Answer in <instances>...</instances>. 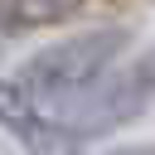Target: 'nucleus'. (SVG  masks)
<instances>
[{"label": "nucleus", "instance_id": "3", "mask_svg": "<svg viewBox=\"0 0 155 155\" xmlns=\"http://www.w3.org/2000/svg\"><path fill=\"white\" fill-rule=\"evenodd\" d=\"M0 131L24 155H78L82 150V140L10 78H0Z\"/></svg>", "mask_w": 155, "mask_h": 155}, {"label": "nucleus", "instance_id": "6", "mask_svg": "<svg viewBox=\"0 0 155 155\" xmlns=\"http://www.w3.org/2000/svg\"><path fill=\"white\" fill-rule=\"evenodd\" d=\"M140 63H145V78H150V87H155V44H150V53H145Z\"/></svg>", "mask_w": 155, "mask_h": 155}, {"label": "nucleus", "instance_id": "1", "mask_svg": "<svg viewBox=\"0 0 155 155\" xmlns=\"http://www.w3.org/2000/svg\"><path fill=\"white\" fill-rule=\"evenodd\" d=\"M126 53H131V29H126V24L78 29V34H68V39H53V44L34 48V53L24 58V68H19V87H24L39 107L58 111V107H68L73 97L92 92L107 73H116Z\"/></svg>", "mask_w": 155, "mask_h": 155}, {"label": "nucleus", "instance_id": "5", "mask_svg": "<svg viewBox=\"0 0 155 155\" xmlns=\"http://www.w3.org/2000/svg\"><path fill=\"white\" fill-rule=\"evenodd\" d=\"M102 155H155V140H131V145H111Z\"/></svg>", "mask_w": 155, "mask_h": 155}, {"label": "nucleus", "instance_id": "7", "mask_svg": "<svg viewBox=\"0 0 155 155\" xmlns=\"http://www.w3.org/2000/svg\"><path fill=\"white\" fill-rule=\"evenodd\" d=\"M5 48H10V29L0 24V53H5Z\"/></svg>", "mask_w": 155, "mask_h": 155}, {"label": "nucleus", "instance_id": "4", "mask_svg": "<svg viewBox=\"0 0 155 155\" xmlns=\"http://www.w3.org/2000/svg\"><path fill=\"white\" fill-rule=\"evenodd\" d=\"M82 0H0V24L10 34L19 29H48V24H63L78 15Z\"/></svg>", "mask_w": 155, "mask_h": 155}, {"label": "nucleus", "instance_id": "2", "mask_svg": "<svg viewBox=\"0 0 155 155\" xmlns=\"http://www.w3.org/2000/svg\"><path fill=\"white\" fill-rule=\"evenodd\" d=\"M150 97H155V87H150V78H145V63H131V68L107 73L92 92L73 97V102L58 107L53 116H58L78 140H92V136H111V131L131 126V121L145 111Z\"/></svg>", "mask_w": 155, "mask_h": 155}]
</instances>
